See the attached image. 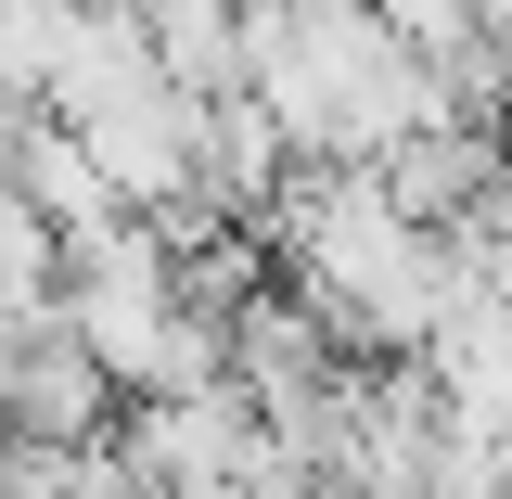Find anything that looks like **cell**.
<instances>
[{
	"label": "cell",
	"mask_w": 512,
	"mask_h": 499,
	"mask_svg": "<svg viewBox=\"0 0 512 499\" xmlns=\"http://www.w3.org/2000/svg\"><path fill=\"white\" fill-rule=\"evenodd\" d=\"M269 244L282 282L346 333V359H423L436 320L461 308V231L410 218L384 167H295Z\"/></svg>",
	"instance_id": "1"
},
{
	"label": "cell",
	"mask_w": 512,
	"mask_h": 499,
	"mask_svg": "<svg viewBox=\"0 0 512 499\" xmlns=\"http://www.w3.org/2000/svg\"><path fill=\"white\" fill-rule=\"evenodd\" d=\"M116 448L141 461L154 499H231L256 461H269V410H256L244 384H205V397H128Z\"/></svg>",
	"instance_id": "2"
},
{
	"label": "cell",
	"mask_w": 512,
	"mask_h": 499,
	"mask_svg": "<svg viewBox=\"0 0 512 499\" xmlns=\"http://www.w3.org/2000/svg\"><path fill=\"white\" fill-rule=\"evenodd\" d=\"M346 372H359V359H346V333H333L295 282H269V295H244V308H231V384H244L269 423H308Z\"/></svg>",
	"instance_id": "3"
},
{
	"label": "cell",
	"mask_w": 512,
	"mask_h": 499,
	"mask_svg": "<svg viewBox=\"0 0 512 499\" xmlns=\"http://www.w3.org/2000/svg\"><path fill=\"white\" fill-rule=\"evenodd\" d=\"M116 397H128V384L77 346L64 308L0 333V423H13V436H64V448H77V436H116Z\"/></svg>",
	"instance_id": "4"
},
{
	"label": "cell",
	"mask_w": 512,
	"mask_h": 499,
	"mask_svg": "<svg viewBox=\"0 0 512 499\" xmlns=\"http://www.w3.org/2000/svg\"><path fill=\"white\" fill-rule=\"evenodd\" d=\"M384 180H397V205L410 218H436V231H461V218H487L512 180V128L500 116H436V128H410L397 154H384Z\"/></svg>",
	"instance_id": "5"
},
{
	"label": "cell",
	"mask_w": 512,
	"mask_h": 499,
	"mask_svg": "<svg viewBox=\"0 0 512 499\" xmlns=\"http://www.w3.org/2000/svg\"><path fill=\"white\" fill-rule=\"evenodd\" d=\"M0 180L26 192L64 244H77V231H103V218H128V192H116V167H103V141H90V128H64V116L13 128V141H0Z\"/></svg>",
	"instance_id": "6"
},
{
	"label": "cell",
	"mask_w": 512,
	"mask_h": 499,
	"mask_svg": "<svg viewBox=\"0 0 512 499\" xmlns=\"http://www.w3.org/2000/svg\"><path fill=\"white\" fill-rule=\"evenodd\" d=\"M0 499H154L116 436H0Z\"/></svg>",
	"instance_id": "7"
},
{
	"label": "cell",
	"mask_w": 512,
	"mask_h": 499,
	"mask_svg": "<svg viewBox=\"0 0 512 499\" xmlns=\"http://www.w3.org/2000/svg\"><path fill=\"white\" fill-rule=\"evenodd\" d=\"M500 128H512V26H500Z\"/></svg>",
	"instance_id": "8"
},
{
	"label": "cell",
	"mask_w": 512,
	"mask_h": 499,
	"mask_svg": "<svg viewBox=\"0 0 512 499\" xmlns=\"http://www.w3.org/2000/svg\"><path fill=\"white\" fill-rule=\"evenodd\" d=\"M474 13H487V26H512V0H474Z\"/></svg>",
	"instance_id": "9"
}]
</instances>
